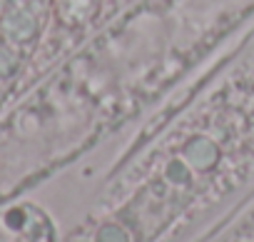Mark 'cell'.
Returning <instances> with one entry per match:
<instances>
[{"label":"cell","mask_w":254,"mask_h":242,"mask_svg":"<svg viewBox=\"0 0 254 242\" xmlns=\"http://www.w3.org/2000/svg\"><path fill=\"white\" fill-rule=\"evenodd\" d=\"M185 158L194 167L207 170V167H212L217 162V145L212 140H207V138H192L187 143V148H185Z\"/></svg>","instance_id":"obj_1"},{"label":"cell","mask_w":254,"mask_h":242,"mask_svg":"<svg viewBox=\"0 0 254 242\" xmlns=\"http://www.w3.org/2000/svg\"><path fill=\"white\" fill-rule=\"evenodd\" d=\"M165 175H167V180H170V182L185 185V182H190V165H187L185 160H172V162L167 165Z\"/></svg>","instance_id":"obj_2"},{"label":"cell","mask_w":254,"mask_h":242,"mask_svg":"<svg viewBox=\"0 0 254 242\" xmlns=\"http://www.w3.org/2000/svg\"><path fill=\"white\" fill-rule=\"evenodd\" d=\"M97 242H127V237H125V232H122L120 227L107 225V227H102V230H100Z\"/></svg>","instance_id":"obj_3"}]
</instances>
